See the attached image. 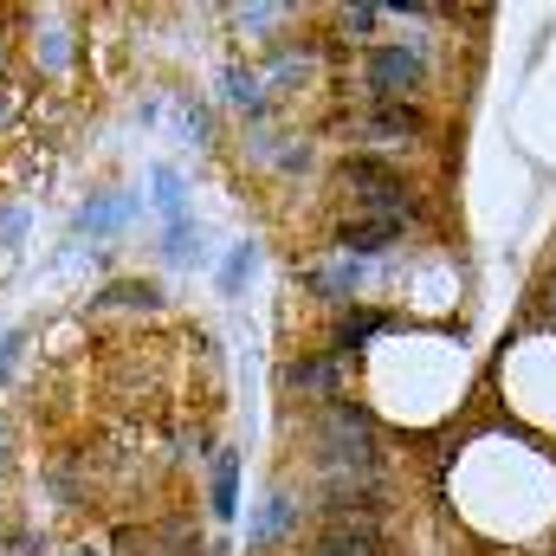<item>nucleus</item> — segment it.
<instances>
[{
  "mask_svg": "<svg viewBox=\"0 0 556 556\" xmlns=\"http://www.w3.org/2000/svg\"><path fill=\"white\" fill-rule=\"evenodd\" d=\"M247 278H253V247H240V253H233V266L220 273V285H227V291H240Z\"/></svg>",
  "mask_w": 556,
  "mask_h": 556,
  "instance_id": "f257e3e1",
  "label": "nucleus"
}]
</instances>
